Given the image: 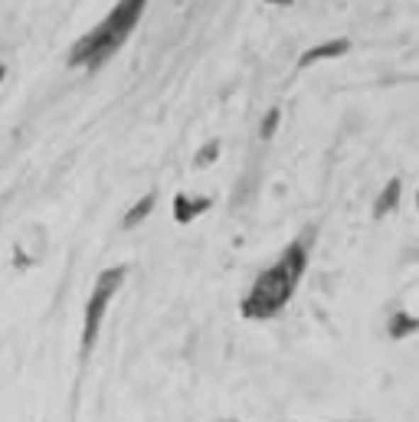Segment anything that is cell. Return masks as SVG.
Wrapping results in <instances>:
<instances>
[{
	"label": "cell",
	"instance_id": "obj_10",
	"mask_svg": "<svg viewBox=\"0 0 419 422\" xmlns=\"http://www.w3.org/2000/svg\"><path fill=\"white\" fill-rule=\"evenodd\" d=\"M279 121H282V109H269V111H265L262 125H259V138H262V141H269V138L275 135V128H279Z\"/></svg>",
	"mask_w": 419,
	"mask_h": 422
},
{
	"label": "cell",
	"instance_id": "obj_5",
	"mask_svg": "<svg viewBox=\"0 0 419 422\" xmlns=\"http://www.w3.org/2000/svg\"><path fill=\"white\" fill-rule=\"evenodd\" d=\"M347 50H351V43H347V40H331V43H321V46H311L308 52H301L298 69H308L311 62H318V60H331V56H344Z\"/></svg>",
	"mask_w": 419,
	"mask_h": 422
},
{
	"label": "cell",
	"instance_id": "obj_2",
	"mask_svg": "<svg viewBox=\"0 0 419 422\" xmlns=\"http://www.w3.org/2000/svg\"><path fill=\"white\" fill-rule=\"evenodd\" d=\"M145 7H147V0H118V4L108 10V17L99 20L82 40H76L69 46L66 66L89 69V72L102 69L105 62L125 46V40L135 33V26L145 17Z\"/></svg>",
	"mask_w": 419,
	"mask_h": 422
},
{
	"label": "cell",
	"instance_id": "obj_8",
	"mask_svg": "<svg viewBox=\"0 0 419 422\" xmlns=\"http://www.w3.org/2000/svg\"><path fill=\"white\" fill-rule=\"evenodd\" d=\"M400 180H390V184L384 187V194H380V200L374 203V216H386L390 210H396V203H400Z\"/></svg>",
	"mask_w": 419,
	"mask_h": 422
},
{
	"label": "cell",
	"instance_id": "obj_12",
	"mask_svg": "<svg viewBox=\"0 0 419 422\" xmlns=\"http://www.w3.org/2000/svg\"><path fill=\"white\" fill-rule=\"evenodd\" d=\"M4 76H7V66H0V82H4Z\"/></svg>",
	"mask_w": 419,
	"mask_h": 422
},
{
	"label": "cell",
	"instance_id": "obj_3",
	"mask_svg": "<svg viewBox=\"0 0 419 422\" xmlns=\"http://www.w3.org/2000/svg\"><path fill=\"white\" fill-rule=\"evenodd\" d=\"M125 275H128V265H111V269H105L95 279L92 295H89V304H86V318H82V360H89V354L99 344V331H102V321L108 314V304L111 298L118 295Z\"/></svg>",
	"mask_w": 419,
	"mask_h": 422
},
{
	"label": "cell",
	"instance_id": "obj_1",
	"mask_svg": "<svg viewBox=\"0 0 419 422\" xmlns=\"http://www.w3.org/2000/svg\"><path fill=\"white\" fill-rule=\"evenodd\" d=\"M311 243H315V226H308L301 236H295L285 245L282 255H279L246 291V298H242V304H240L242 318H249V321H269V318H275V314L291 301L301 275L308 269Z\"/></svg>",
	"mask_w": 419,
	"mask_h": 422
},
{
	"label": "cell",
	"instance_id": "obj_9",
	"mask_svg": "<svg viewBox=\"0 0 419 422\" xmlns=\"http://www.w3.org/2000/svg\"><path fill=\"white\" fill-rule=\"evenodd\" d=\"M216 157H220V141L213 138V141H206L203 148L194 154V167L203 170V167H210V164H216Z\"/></svg>",
	"mask_w": 419,
	"mask_h": 422
},
{
	"label": "cell",
	"instance_id": "obj_11",
	"mask_svg": "<svg viewBox=\"0 0 419 422\" xmlns=\"http://www.w3.org/2000/svg\"><path fill=\"white\" fill-rule=\"evenodd\" d=\"M265 4H282V7H289L291 0H265Z\"/></svg>",
	"mask_w": 419,
	"mask_h": 422
},
{
	"label": "cell",
	"instance_id": "obj_7",
	"mask_svg": "<svg viewBox=\"0 0 419 422\" xmlns=\"http://www.w3.org/2000/svg\"><path fill=\"white\" fill-rule=\"evenodd\" d=\"M413 331H419V318H413V314H406V311H396L393 318L386 321V334H390V338H396V340L410 338Z\"/></svg>",
	"mask_w": 419,
	"mask_h": 422
},
{
	"label": "cell",
	"instance_id": "obj_14",
	"mask_svg": "<svg viewBox=\"0 0 419 422\" xmlns=\"http://www.w3.org/2000/svg\"><path fill=\"white\" fill-rule=\"evenodd\" d=\"M416 206H419V194H416Z\"/></svg>",
	"mask_w": 419,
	"mask_h": 422
},
{
	"label": "cell",
	"instance_id": "obj_13",
	"mask_svg": "<svg viewBox=\"0 0 419 422\" xmlns=\"http://www.w3.org/2000/svg\"><path fill=\"white\" fill-rule=\"evenodd\" d=\"M223 422H236V419H223Z\"/></svg>",
	"mask_w": 419,
	"mask_h": 422
},
{
	"label": "cell",
	"instance_id": "obj_4",
	"mask_svg": "<svg viewBox=\"0 0 419 422\" xmlns=\"http://www.w3.org/2000/svg\"><path fill=\"white\" fill-rule=\"evenodd\" d=\"M206 210H210V196H187V194L174 196V220L177 223H194Z\"/></svg>",
	"mask_w": 419,
	"mask_h": 422
},
{
	"label": "cell",
	"instance_id": "obj_6",
	"mask_svg": "<svg viewBox=\"0 0 419 422\" xmlns=\"http://www.w3.org/2000/svg\"><path fill=\"white\" fill-rule=\"evenodd\" d=\"M155 203H157V190H151V194H145L141 200L131 206L128 213H125V220H121V226L125 229H135V226H141V223L151 216V210H155Z\"/></svg>",
	"mask_w": 419,
	"mask_h": 422
}]
</instances>
